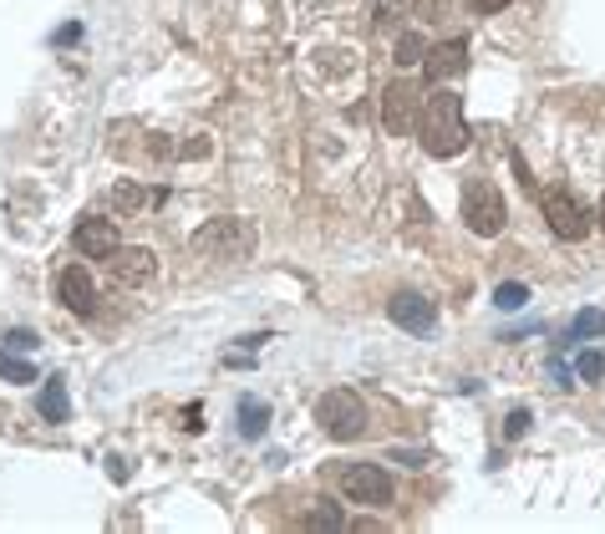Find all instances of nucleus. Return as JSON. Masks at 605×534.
I'll list each match as a JSON object with an SVG mask.
<instances>
[{"instance_id":"f257e3e1","label":"nucleus","mask_w":605,"mask_h":534,"mask_svg":"<svg viewBox=\"0 0 605 534\" xmlns=\"http://www.w3.org/2000/svg\"><path fill=\"white\" fill-rule=\"evenodd\" d=\"M417 138L428 158H458L468 149V122H463V97L453 87H432L417 107Z\"/></svg>"},{"instance_id":"f03ea898","label":"nucleus","mask_w":605,"mask_h":534,"mask_svg":"<svg viewBox=\"0 0 605 534\" xmlns=\"http://www.w3.org/2000/svg\"><path fill=\"white\" fill-rule=\"evenodd\" d=\"M260 235H254L250 219H239V214H224V219H209L199 224L189 235V250L204 254V260H220V265H235V260H250Z\"/></svg>"},{"instance_id":"7ed1b4c3","label":"nucleus","mask_w":605,"mask_h":534,"mask_svg":"<svg viewBox=\"0 0 605 534\" xmlns=\"http://www.w3.org/2000/svg\"><path fill=\"white\" fill-rule=\"evenodd\" d=\"M316 423H321L325 438H336V443H352L367 432V402L356 397L352 387H331L321 402H316Z\"/></svg>"},{"instance_id":"20e7f679","label":"nucleus","mask_w":605,"mask_h":534,"mask_svg":"<svg viewBox=\"0 0 605 534\" xmlns=\"http://www.w3.org/2000/svg\"><path fill=\"white\" fill-rule=\"evenodd\" d=\"M336 484H341V494L361 509H392L398 505V484H392V474H387L382 463H341Z\"/></svg>"},{"instance_id":"39448f33","label":"nucleus","mask_w":605,"mask_h":534,"mask_svg":"<svg viewBox=\"0 0 605 534\" xmlns=\"http://www.w3.org/2000/svg\"><path fill=\"white\" fill-rule=\"evenodd\" d=\"M539 214H545L555 239H570V245H576V239L591 235V209L580 204L570 189H560V183H549V189L539 193Z\"/></svg>"},{"instance_id":"423d86ee","label":"nucleus","mask_w":605,"mask_h":534,"mask_svg":"<svg viewBox=\"0 0 605 534\" xmlns=\"http://www.w3.org/2000/svg\"><path fill=\"white\" fill-rule=\"evenodd\" d=\"M503 193L488 183V178H468L463 183V224H468L478 239H494L503 229Z\"/></svg>"},{"instance_id":"0eeeda50","label":"nucleus","mask_w":605,"mask_h":534,"mask_svg":"<svg viewBox=\"0 0 605 534\" xmlns=\"http://www.w3.org/2000/svg\"><path fill=\"white\" fill-rule=\"evenodd\" d=\"M107 275L122 285V290H138V285H149L158 275V254L143 250V245H118V250L107 254Z\"/></svg>"},{"instance_id":"6e6552de","label":"nucleus","mask_w":605,"mask_h":534,"mask_svg":"<svg viewBox=\"0 0 605 534\" xmlns=\"http://www.w3.org/2000/svg\"><path fill=\"white\" fill-rule=\"evenodd\" d=\"M417 107H423V92L413 82H392L382 92V122L392 138H407V128H417Z\"/></svg>"},{"instance_id":"1a4fd4ad","label":"nucleus","mask_w":605,"mask_h":534,"mask_svg":"<svg viewBox=\"0 0 605 534\" xmlns=\"http://www.w3.org/2000/svg\"><path fill=\"white\" fill-rule=\"evenodd\" d=\"M387 316H392V327L413 331V336H428L438 327V306L428 296H417V290H398V296L387 300Z\"/></svg>"},{"instance_id":"9d476101","label":"nucleus","mask_w":605,"mask_h":534,"mask_svg":"<svg viewBox=\"0 0 605 534\" xmlns=\"http://www.w3.org/2000/svg\"><path fill=\"white\" fill-rule=\"evenodd\" d=\"M468 72V41L463 36H453V41H438L423 57V76H428V87H443L448 76H463Z\"/></svg>"},{"instance_id":"9b49d317","label":"nucleus","mask_w":605,"mask_h":534,"mask_svg":"<svg viewBox=\"0 0 605 534\" xmlns=\"http://www.w3.org/2000/svg\"><path fill=\"white\" fill-rule=\"evenodd\" d=\"M57 296H61V306L72 316H92L97 311V285H92V275L82 265H67L57 275Z\"/></svg>"},{"instance_id":"f8f14e48","label":"nucleus","mask_w":605,"mask_h":534,"mask_svg":"<svg viewBox=\"0 0 605 534\" xmlns=\"http://www.w3.org/2000/svg\"><path fill=\"white\" fill-rule=\"evenodd\" d=\"M72 245L82 250V260H107L122 239H118V224H112V219H82L72 229Z\"/></svg>"},{"instance_id":"ddd939ff","label":"nucleus","mask_w":605,"mask_h":534,"mask_svg":"<svg viewBox=\"0 0 605 534\" xmlns=\"http://www.w3.org/2000/svg\"><path fill=\"white\" fill-rule=\"evenodd\" d=\"M235 417H239V438H265V428H270V402L265 397H239Z\"/></svg>"},{"instance_id":"4468645a","label":"nucleus","mask_w":605,"mask_h":534,"mask_svg":"<svg viewBox=\"0 0 605 534\" xmlns=\"http://www.w3.org/2000/svg\"><path fill=\"white\" fill-rule=\"evenodd\" d=\"M41 417H46V423H67V417H72L67 377H46V382H41Z\"/></svg>"},{"instance_id":"2eb2a0df","label":"nucleus","mask_w":605,"mask_h":534,"mask_svg":"<svg viewBox=\"0 0 605 534\" xmlns=\"http://www.w3.org/2000/svg\"><path fill=\"white\" fill-rule=\"evenodd\" d=\"M595 336H605V311L601 306H585V311L570 321V336H565V342L576 346V342H595Z\"/></svg>"},{"instance_id":"dca6fc26","label":"nucleus","mask_w":605,"mask_h":534,"mask_svg":"<svg viewBox=\"0 0 605 534\" xmlns=\"http://www.w3.org/2000/svg\"><path fill=\"white\" fill-rule=\"evenodd\" d=\"M494 306H499V311H524V306H530V285L503 281L499 290H494Z\"/></svg>"},{"instance_id":"f3484780","label":"nucleus","mask_w":605,"mask_h":534,"mask_svg":"<svg viewBox=\"0 0 605 534\" xmlns=\"http://www.w3.org/2000/svg\"><path fill=\"white\" fill-rule=\"evenodd\" d=\"M423 57H428V41H423L417 31H407V36L398 41V67H407V72H413V67H423Z\"/></svg>"},{"instance_id":"a211bd4d","label":"nucleus","mask_w":605,"mask_h":534,"mask_svg":"<svg viewBox=\"0 0 605 534\" xmlns=\"http://www.w3.org/2000/svg\"><path fill=\"white\" fill-rule=\"evenodd\" d=\"M0 377H5V382H36V367L11 352H0Z\"/></svg>"},{"instance_id":"6ab92c4d","label":"nucleus","mask_w":605,"mask_h":534,"mask_svg":"<svg viewBox=\"0 0 605 534\" xmlns=\"http://www.w3.org/2000/svg\"><path fill=\"white\" fill-rule=\"evenodd\" d=\"M346 524V514H341V505H321L306 514V530H341Z\"/></svg>"},{"instance_id":"aec40b11","label":"nucleus","mask_w":605,"mask_h":534,"mask_svg":"<svg viewBox=\"0 0 605 534\" xmlns=\"http://www.w3.org/2000/svg\"><path fill=\"white\" fill-rule=\"evenodd\" d=\"M576 377H580V382H601V377H605V356L601 352H580L576 356Z\"/></svg>"},{"instance_id":"412c9836","label":"nucleus","mask_w":605,"mask_h":534,"mask_svg":"<svg viewBox=\"0 0 605 534\" xmlns=\"http://www.w3.org/2000/svg\"><path fill=\"white\" fill-rule=\"evenodd\" d=\"M530 423H534V413H530V407H514V413L503 417V438H509V443H519V438L530 432Z\"/></svg>"},{"instance_id":"4be33fe9","label":"nucleus","mask_w":605,"mask_h":534,"mask_svg":"<svg viewBox=\"0 0 605 534\" xmlns=\"http://www.w3.org/2000/svg\"><path fill=\"white\" fill-rule=\"evenodd\" d=\"M112 199H118L122 209H138V204H149V193H143V189H133V183H118V189H112Z\"/></svg>"},{"instance_id":"5701e85b","label":"nucleus","mask_w":605,"mask_h":534,"mask_svg":"<svg viewBox=\"0 0 605 534\" xmlns=\"http://www.w3.org/2000/svg\"><path fill=\"white\" fill-rule=\"evenodd\" d=\"M514 0H468V11L473 15H499V11H509Z\"/></svg>"},{"instance_id":"b1692460","label":"nucleus","mask_w":605,"mask_h":534,"mask_svg":"<svg viewBox=\"0 0 605 534\" xmlns=\"http://www.w3.org/2000/svg\"><path fill=\"white\" fill-rule=\"evenodd\" d=\"M51 41H57V46H72V41H82V21H67V26H61L57 36H51Z\"/></svg>"},{"instance_id":"393cba45","label":"nucleus","mask_w":605,"mask_h":534,"mask_svg":"<svg viewBox=\"0 0 605 534\" xmlns=\"http://www.w3.org/2000/svg\"><path fill=\"white\" fill-rule=\"evenodd\" d=\"M5 346H11V352H31V346H36V331H11Z\"/></svg>"},{"instance_id":"a878e982","label":"nucleus","mask_w":605,"mask_h":534,"mask_svg":"<svg viewBox=\"0 0 605 534\" xmlns=\"http://www.w3.org/2000/svg\"><path fill=\"white\" fill-rule=\"evenodd\" d=\"M398 11H402V0H377V21H382V26H387V21H392Z\"/></svg>"},{"instance_id":"bb28decb","label":"nucleus","mask_w":605,"mask_h":534,"mask_svg":"<svg viewBox=\"0 0 605 534\" xmlns=\"http://www.w3.org/2000/svg\"><path fill=\"white\" fill-rule=\"evenodd\" d=\"M107 474H112V478H118V484H122V478L133 474V468H128V459H107Z\"/></svg>"},{"instance_id":"cd10ccee","label":"nucleus","mask_w":605,"mask_h":534,"mask_svg":"<svg viewBox=\"0 0 605 534\" xmlns=\"http://www.w3.org/2000/svg\"><path fill=\"white\" fill-rule=\"evenodd\" d=\"M601 229H605V199H601Z\"/></svg>"}]
</instances>
